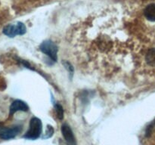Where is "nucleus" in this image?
<instances>
[{"label": "nucleus", "mask_w": 155, "mask_h": 145, "mask_svg": "<svg viewBox=\"0 0 155 145\" xmlns=\"http://www.w3.org/2000/svg\"><path fill=\"white\" fill-rule=\"evenodd\" d=\"M42 130V124L40 119L37 117H33L30 119L29 129L23 137L30 140H35L40 137Z\"/></svg>", "instance_id": "f257e3e1"}, {"label": "nucleus", "mask_w": 155, "mask_h": 145, "mask_svg": "<svg viewBox=\"0 0 155 145\" xmlns=\"http://www.w3.org/2000/svg\"><path fill=\"white\" fill-rule=\"evenodd\" d=\"M27 31L25 25L21 22L10 24L3 28V33L8 37H15L16 36H22Z\"/></svg>", "instance_id": "f03ea898"}, {"label": "nucleus", "mask_w": 155, "mask_h": 145, "mask_svg": "<svg viewBox=\"0 0 155 145\" xmlns=\"http://www.w3.org/2000/svg\"><path fill=\"white\" fill-rule=\"evenodd\" d=\"M39 49H40V51L42 53H44L47 56H48L52 61H57V54L58 51V48L57 45L54 42H53L52 41L45 40L44 42H42L40 46H39Z\"/></svg>", "instance_id": "7ed1b4c3"}, {"label": "nucleus", "mask_w": 155, "mask_h": 145, "mask_svg": "<svg viewBox=\"0 0 155 145\" xmlns=\"http://www.w3.org/2000/svg\"><path fill=\"white\" fill-rule=\"evenodd\" d=\"M22 130L21 125H14L12 127L0 126V138L9 140L16 137Z\"/></svg>", "instance_id": "20e7f679"}, {"label": "nucleus", "mask_w": 155, "mask_h": 145, "mask_svg": "<svg viewBox=\"0 0 155 145\" xmlns=\"http://www.w3.org/2000/svg\"><path fill=\"white\" fill-rule=\"evenodd\" d=\"M61 132L68 145H77L75 137L72 129L68 124H64L61 126Z\"/></svg>", "instance_id": "39448f33"}, {"label": "nucleus", "mask_w": 155, "mask_h": 145, "mask_svg": "<svg viewBox=\"0 0 155 145\" xmlns=\"http://www.w3.org/2000/svg\"><path fill=\"white\" fill-rule=\"evenodd\" d=\"M29 107L24 101L21 100H15L12 103L9 108V114L13 115L15 112L18 111H28Z\"/></svg>", "instance_id": "423d86ee"}, {"label": "nucleus", "mask_w": 155, "mask_h": 145, "mask_svg": "<svg viewBox=\"0 0 155 145\" xmlns=\"http://www.w3.org/2000/svg\"><path fill=\"white\" fill-rule=\"evenodd\" d=\"M145 18L151 21H155V4H151L145 8L144 11Z\"/></svg>", "instance_id": "0eeeda50"}, {"label": "nucleus", "mask_w": 155, "mask_h": 145, "mask_svg": "<svg viewBox=\"0 0 155 145\" xmlns=\"http://www.w3.org/2000/svg\"><path fill=\"white\" fill-rule=\"evenodd\" d=\"M145 59L148 64L152 66H155V48H151L148 51Z\"/></svg>", "instance_id": "6e6552de"}, {"label": "nucleus", "mask_w": 155, "mask_h": 145, "mask_svg": "<svg viewBox=\"0 0 155 145\" xmlns=\"http://www.w3.org/2000/svg\"><path fill=\"white\" fill-rule=\"evenodd\" d=\"M54 109H55L56 114H57L58 118L60 120H62L64 119V109L62 106L59 104H54Z\"/></svg>", "instance_id": "1a4fd4ad"}, {"label": "nucleus", "mask_w": 155, "mask_h": 145, "mask_svg": "<svg viewBox=\"0 0 155 145\" xmlns=\"http://www.w3.org/2000/svg\"><path fill=\"white\" fill-rule=\"evenodd\" d=\"M53 134H54V128H53L51 125H47L46 132H45V134L42 137L45 139L48 138V137H51V136L53 135Z\"/></svg>", "instance_id": "9d476101"}, {"label": "nucleus", "mask_w": 155, "mask_h": 145, "mask_svg": "<svg viewBox=\"0 0 155 145\" xmlns=\"http://www.w3.org/2000/svg\"><path fill=\"white\" fill-rule=\"evenodd\" d=\"M62 63H63V64H64V67L66 68L67 69H68V72H69L70 74H71V73L73 74V73H74V67H73L72 65H71V63H69V62H68V61H63V62H62Z\"/></svg>", "instance_id": "9b49d317"}]
</instances>
